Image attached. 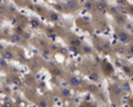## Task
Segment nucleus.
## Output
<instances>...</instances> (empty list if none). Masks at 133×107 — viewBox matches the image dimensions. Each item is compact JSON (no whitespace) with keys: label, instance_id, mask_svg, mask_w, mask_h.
Segmentation results:
<instances>
[{"label":"nucleus","instance_id":"nucleus-2","mask_svg":"<svg viewBox=\"0 0 133 107\" xmlns=\"http://www.w3.org/2000/svg\"><path fill=\"white\" fill-rule=\"evenodd\" d=\"M2 58H4V59H6V60H11V59L15 58V56H13V52L11 51V50L6 49V50H4V51H2Z\"/></svg>","mask_w":133,"mask_h":107},{"label":"nucleus","instance_id":"nucleus-11","mask_svg":"<svg viewBox=\"0 0 133 107\" xmlns=\"http://www.w3.org/2000/svg\"><path fill=\"white\" fill-rule=\"evenodd\" d=\"M103 8H104V5H100V6H99V9L100 10H103Z\"/></svg>","mask_w":133,"mask_h":107},{"label":"nucleus","instance_id":"nucleus-3","mask_svg":"<svg viewBox=\"0 0 133 107\" xmlns=\"http://www.w3.org/2000/svg\"><path fill=\"white\" fill-rule=\"evenodd\" d=\"M67 8H68L69 10H75L76 8H77V5H76V2L75 1H73V0H70V1L67 2Z\"/></svg>","mask_w":133,"mask_h":107},{"label":"nucleus","instance_id":"nucleus-8","mask_svg":"<svg viewBox=\"0 0 133 107\" xmlns=\"http://www.w3.org/2000/svg\"><path fill=\"white\" fill-rule=\"evenodd\" d=\"M6 59H4V58H2V59H0V68H6V67H8V64L6 63Z\"/></svg>","mask_w":133,"mask_h":107},{"label":"nucleus","instance_id":"nucleus-10","mask_svg":"<svg viewBox=\"0 0 133 107\" xmlns=\"http://www.w3.org/2000/svg\"><path fill=\"white\" fill-rule=\"evenodd\" d=\"M5 12V9H4V7H0V13H4Z\"/></svg>","mask_w":133,"mask_h":107},{"label":"nucleus","instance_id":"nucleus-5","mask_svg":"<svg viewBox=\"0 0 133 107\" xmlns=\"http://www.w3.org/2000/svg\"><path fill=\"white\" fill-rule=\"evenodd\" d=\"M69 44L72 45V46H80V45H81V41H80L78 39H76V38H73V39L69 41Z\"/></svg>","mask_w":133,"mask_h":107},{"label":"nucleus","instance_id":"nucleus-9","mask_svg":"<svg viewBox=\"0 0 133 107\" xmlns=\"http://www.w3.org/2000/svg\"><path fill=\"white\" fill-rule=\"evenodd\" d=\"M50 19L51 20H57V19H58V16L55 15V13H51V15H50Z\"/></svg>","mask_w":133,"mask_h":107},{"label":"nucleus","instance_id":"nucleus-4","mask_svg":"<svg viewBox=\"0 0 133 107\" xmlns=\"http://www.w3.org/2000/svg\"><path fill=\"white\" fill-rule=\"evenodd\" d=\"M62 95L67 98V97H69L70 96V92L67 89V88H63V89H62Z\"/></svg>","mask_w":133,"mask_h":107},{"label":"nucleus","instance_id":"nucleus-12","mask_svg":"<svg viewBox=\"0 0 133 107\" xmlns=\"http://www.w3.org/2000/svg\"><path fill=\"white\" fill-rule=\"evenodd\" d=\"M86 8H92V4H86Z\"/></svg>","mask_w":133,"mask_h":107},{"label":"nucleus","instance_id":"nucleus-7","mask_svg":"<svg viewBox=\"0 0 133 107\" xmlns=\"http://www.w3.org/2000/svg\"><path fill=\"white\" fill-rule=\"evenodd\" d=\"M39 106H40V107H48V104H47V101H46L45 98H40Z\"/></svg>","mask_w":133,"mask_h":107},{"label":"nucleus","instance_id":"nucleus-6","mask_svg":"<svg viewBox=\"0 0 133 107\" xmlns=\"http://www.w3.org/2000/svg\"><path fill=\"white\" fill-rule=\"evenodd\" d=\"M11 40L13 42H20L21 41V37L19 36V35H13L11 37Z\"/></svg>","mask_w":133,"mask_h":107},{"label":"nucleus","instance_id":"nucleus-1","mask_svg":"<svg viewBox=\"0 0 133 107\" xmlns=\"http://www.w3.org/2000/svg\"><path fill=\"white\" fill-rule=\"evenodd\" d=\"M68 83L70 84V86L77 88V87H80L81 85H82V79L78 78V77H76V76H72L68 79Z\"/></svg>","mask_w":133,"mask_h":107}]
</instances>
